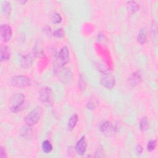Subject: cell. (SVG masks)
<instances>
[{
	"label": "cell",
	"mask_w": 158,
	"mask_h": 158,
	"mask_svg": "<svg viewBox=\"0 0 158 158\" xmlns=\"http://www.w3.org/2000/svg\"><path fill=\"white\" fill-rule=\"evenodd\" d=\"M143 148H142V146H141V145L138 144V145L136 146V152H137V153L141 154V153L143 152Z\"/></svg>",
	"instance_id": "cell-26"
},
{
	"label": "cell",
	"mask_w": 158,
	"mask_h": 158,
	"mask_svg": "<svg viewBox=\"0 0 158 158\" xmlns=\"http://www.w3.org/2000/svg\"><path fill=\"white\" fill-rule=\"evenodd\" d=\"M148 127V120L146 117L141 118L139 122V128L141 131H145Z\"/></svg>",
	"instance_id": "cell-19"
},
{
	"label": "cell",
	"mask_w": 158,
	"mask_h": 158,
	"mask_svg": "<svg viewBox=\"0 0 158 158\" xmlns=\"http://www.w3.org/2000/svg\"><path fill=\"white\" fill-rule=\"evenodd\" d=\"M1 9L2 12L4 13V14H5V15H9L11 10L10 3L7 1H2L1 4Z\"/></svg>",
	"instance_id": "cell-17"
},
{
	"label": "cell",
	"mask_w": 158,
	"mask_h": 158,
	"mask_svg": "<svg viewBox=\"0 0 158 158\" xmlns=\"http://www.w3.org/2000/svg\"><path fill=\"white\" fill-rule=\"evenodd\" d=\"M100 131L104 135L110 136L114 131V128L110 122L106 121L102 123L100 126Z\"/></svg>",
	"instance_id": "cell-11"
},
{
	"label": "cell",
	"mask_w": 158,
	"mask_h": 158,
	"mask_svg": "<svg viewBox=\"0 0 158 158\" xmlns=\"http://www.w3.org/2000/svg\"><path fill=\"white\" fill-rule=\"evenodd\" d=\"M11 85L16 88H26L31 84L30 78L24 75H15L10 79Z\"/></svg>",
	"instance_id": "cell-4"
},
{
	"label": "cell",
	"mask_w": 158,
	"mask_h": 158,
	"mask_svg": "<svg viewBox=\"0 0 158 158\" xmlns=\"http://www.w3.org/2000/svg\"><path fill=\"white\" fill-rule=\"evenodd\" d=\"M156 146V141L155 139H151L148 142L147 149L148 151H152Z\"/></svg>",
	"instance_id": "cell-22"
},
{
	"label": "cell",
	"mask_w": 158,
	"mask_h": 158,
	"mask_svg": "<svg viewBox=\"0 0 158 158\" xmlns=\"http://www.w3.org/2000/svg\"><path fill=\"white\" fill-rule=\"evenodd\" d=\"M34 54L38 56H41V55H43V49L40 46H39V45L35 46V49H34Z\"/></svg>",
	"instance_id": "cell-23"
},
{
	"label": "cell",
	"mask_w": 158,
	"mask_h": 158,
	"mask_svg": "<svg viewBox=\"0 0 158 158\" xmlns=\"http://www.w3.org/2000/svg\"><path fill=\"white\" fill-rule=\"evenodd\" d=\"M10 57V51L7 46H3L1 48L0 59L1 62L7 61Z\"/></svg>",
	"instance_id": "cell-14"
},
{
	"label": "cell",
	"mask_w": 158,
	"mask_h": 158,
	"mask_svg": "<svg viewBox=\"0 0 158 158\" xmlns=\"http://www.w3.org/2000/svg\"><path fill=\"white\" fill-rule=\"evenodd\" d=\"M147 40V29L145 27H141L137 35V41L141 44H143L146 42Z\"/></svg>",
	"instance_id": "cell-12"
},
{
	"label": "cell",
	"mask_w": 158,
	"mask_h": 158,
	"mask_svg": "<svg viewBox=\"0 0 158 158\" xmlns=\"http://www.w3.org/2000/svg\"><path fill=\"white\" fill-rule=\"evenodd\" d=\"M70 59V54L69 49L67 46H63L59 51L57 57V64L60 67L64 66L68 62Z\"/></svg>",
	"instance_id": "cell-6"
},
{
	"label": "cell",
	"mask_w": 158,
	"mask_h": 158,
	"mask_svg": "<svg viewBox=\"0 0 158 158\" xmlns=\"http://www.w3.org/2000/svg\"><path fill=\"white\" fill-rule=\"evenodd\" d=\"M86 148H87V143H86L85 137L83 136L77 141V143H76L75 149L78 155L83 156L85 153L86 151Z\"/></svg>",
	"instance_id": "cell-9"
},
{
	"label": "cell",
	"mask_w": 158,
	"mask_h": 158,
	"mask_svg": "<svg viewBox=\"0 0 158 158\" xmlns=\"http://www.w3.org/2000/svg\"><path fill=\"white\" fill-rule=\"evenodd\" d=\"M53 35L57 38H62L64 36V31L62 28H59L54 32Z\"/></svg>",
	"instance_id": "cell-24"
},
{
	"label": "cell",
	"mask_w": 158,
	"mask_h": 158,
	"mask_svg": "<svg viewBox=\"0 0 158 158\" xmlns=\"http://www.w3.org/2000/svg\"><path fill=\"white\" fill-rule=\"evenodd\" d=\"M25 101V96L22 93L14 94L9 101L10 110L12 112H17L21 109Z\"/></svg>",
	"instance_id": "cell-2"
},
{
	"label": "cell",
	"mask_w": 158,
	"mask_h": 158,
	"mask_svg": "<svg viewBox=\"0 0 158 158\" xmlns=\"http://www.w3.org/2000/svg\"><path fill=\"white\" fill-rule=\"evenodd\" d=\"M42 113L43 110L40 106L35 107L24 117V122L28 127H31L36 124L41 119Z\"/></svg>",
	"instance_id": "cell-1"
},
{
	"label": "cell",
	"mask_w": 158,
	"mask_h": 158,
	"mask_svg": "<svg viewBox=\"0 0 158 158\" xmlns=\"http://www.w3.org/2000/svg\"><path fill=\"white\" fill-rule=\"evenodd\" d=\"M78 86L82 91H84L86 87V81L83 75H80L78 78Z\"/></svg>",
	"instance_id": "cell-20"
},
{
	"label": "cell",
	"mask_w": 158,
	"mask_h": 158,
	"mask_svg": "<svg viewBox=\"0 0 158 158\" xmlns=\"http://www.w3.org/2000/svg\"><path fill=\"white\" fill-rule=\"evenodd\" d=\"M38 98L43 104L46 106L51 105L53 101V95L51 89L48 86L42 87L39 91Z\"/></svg>",
	"instance_id": "cell-3"
},
{
	"label": "cell",
	"mask_w": 158,
	"mask_h": 158,
	"mask_svg": "<svg viewBox=\"0 0 158 158\" xmlns=\"http://www.w3.org/2000/svg\"><path fill=\"white\" fill-rule=\"evenodd\" d=\"M0 33L2 40L5 42L9 41L12 35V28L8 24H2L0 27Z\"/></svg>",
	"instance_id": "cell-8"
},
{
	"label": "cell",
	"mask_w": 158,
	"mask_h": 158,
	"mask_svg": "<svg viewBox=\"0 0 158 158\" xmlns=\"http://www.w3.org/2000/svg\"><path fill=\"white\" fill-rule=\"evenodd\" d=\"M127 9L130 13H135L139 9V4L134 1L127 2Z\"/></svg>",
	"instance_id": "cell-16"
},
{
	"label": "cell",
	"mask_w": 158,
	"mask_h": 158,
	"mask_svg": "<svg viewBox=\"0 0 158 158\" xmlns=\"http://www.w3.org/2000/svg\"><path fill=\"white\" fill-rule=\"evenodd\" d=\"M62 20V17L58 13H55L52 15V22L53 23L57 24V23H60Z\"/></svg>",
	"instance_id": "cell-21"
},
{
	"label": "cell",
	"mask_w": 158,
	"mask_h": 158,
	"mask_svg": "<svg viewBox=\"0 0 158 158\" xmlns=\"http://www.w3.org/2000/svg\"><path fill=\"white\" fill-rule=\"evenodd\" d=\"M142 80V75L139 71L133 72L128 78V82L131 86H135L139 85Z\"/></svg>",
	"instance_id": "cell-10"
},
{
	"label": "cell",
	"mask_w": 158,
	"mask_h": 158,
	"mask_svg": "<svg viewBox=\"0 0 158 158\" xmlns=\"http://www.w3.org/2000/svg\"><path fill=\"white\" fill-rule=\"evenodd\" d=\"M60 69L57 70V75L60 80L64 83H69L72 79V73L67 68H64L62 67H60Z\"/></svg>",
	"instance_id": "cell-7"
},
{
	"label": "cell",
	"mask_w": 158,
	"mask_h": 158,
	"mask_svg": "<svg viewBox=\"0 0 158 158\" xmlns=\"http://www.w3.org/2000/svg\"><path fill=\"white\" fill-rule=\"evenodd\" d=\"M115 79L114 76L109 72H104L101 78V85L106 89H111L115 85Z\"/></svg>",
	"instance_id": "cell-5"
},
{
	"label": "cell",
	"mask_w": 158,
	"mask_h": 158,
	"mask_svg": "<svg viewBox=\"0 0 158 158\" xmlns=\"http://www.w3.org/2000/svg\"><path fill=\"white\" fill-rule=\"evenodd\" d=\"M33 57L30 54L23 56L20 60V65L23 68H28L31 66L33 63Z\"/></svg>",
	"instance_id": "cell-13"
},
{
	"label": "cell",
	"mask_w": 158,
	"mask_h": 158,
	"mask_svg": "<svg viewBox=\"0 0 158 158\" xmlns=\"http://www.w3.org/2000/svg\"><path fill=\"white\" fill-rule=\"evenodd\" d=\"M41 148H42L43 151L46 154H48V153L51 152L53 148L52 145L51 144L50 141L48 140H45L43 142Z\"/></svg>",
	"instance_id": "cell-18"
},
{
	"label": "cell",
	"mask_w": 158,
	"mask_h": 158,
	"mask_svg": "<svg viewBox=\"0 0 158 158\" xmlns=\"http://www.w3.org/2000/svg\"><path fill=\"white\" fill-rule=\"evenodd\" d=\"M78 115L77 114H72L69 118L67 122V128L68 130L72 131L76 126L77 121H78Z\"/></svg>",
	"instance_id": "cell-15"
},
{
	"label": "cell",
	"mask_w": 158,
	"mask_h": 158,
	"mask_svg": "<svg viewBox=\"0 0 158 158\" xmlns=\"http://www.w3.org/2000/svg\"><path fill=\"white\" fill-rule=\"evenodd\" d=\"M0 152H1V157H7V155H6V151H5V149H4L3 147H1Z\"/></svg>",
	"instance_id": "cell-25"
}]
</instances>
